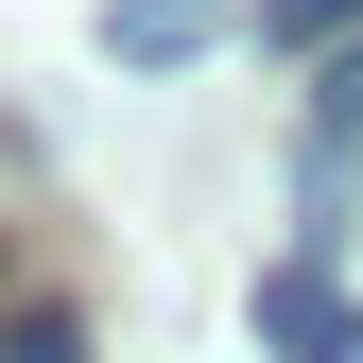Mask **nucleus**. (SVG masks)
Instances as JSON below:
<instances>
[{
	"instance_id": "nucleus-1",
	"label": "nucleus",
	"mask_w": 363,
	"mask_h": 363,
	"mask_svg": "<svg viewBox=\"0 0 363 363\" xmlns=\"http://www.w3.org/2000/svg\"><path fill=\"white\" fill-rule=\"evenodd\" d=\"M242 329H259V363H363V294L329 259H277V277L242 294Z\"/></svg>"
},
{
	"instance_id": "nucleus-2",
	"label": "nucleus",
	"mask_w": 363,
	"mask_h": 363,
	"mask_svg": "<svg viewBox=\"0 0 363 363\" xmlns=\"http://www.w3.org/2000/svg\"><path fill=\"white\" fill-rule=\"evenodd\" d=\"M225 18H242V0H104V52H121V69H191Z\"/></svg>"
},
{
	"instance_id": "nucleus-3",
	"label": "nucleus",
	"mask_w": 363,
	"mask_h": 363,
	"mask_svg": "<svg viewBox=\"0 0 363 363\" xmlns=\"http://www.w3.org/2000/svg\"><path fill=\"white\" fill-rule=\"evenodd\" d=\"M363 156V52H329V86H311V191Z\"/></svg>"
},
{
	"instance_id": "nucleus-4",
	"label": "nucleus",
	"mask_w": 363,
	"mask_h": 363,
	"mask_svg": "<svg viewBox=\"0 0 363 363\" xmlns=\"http://www.w3.org/2000/svg\"><path fill=\"white\" fill-rule=\"evenodd\" d=\"M259 35L277 52H363V0H259Z\"/></svg>"
},
{
	"instance_id": "nucleus-5",
	"label": "nucleus",
	"mask_w": 363,
	"mask_h": 363,
	"mask_svg": "<svg viewBox=\"0 0 363 363\" xmlns=\"http://www.w3.org/2000/svg\"><path fill=\"white\" fill-rule=\"evenodd\" d=\"M0 363H86V329L69 311H0Z\"/></svg>"
}]
</instances>
